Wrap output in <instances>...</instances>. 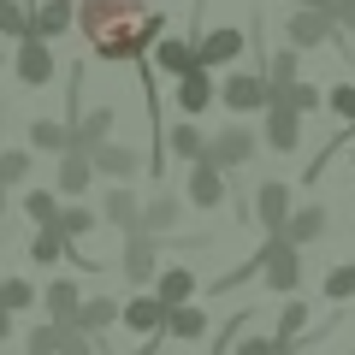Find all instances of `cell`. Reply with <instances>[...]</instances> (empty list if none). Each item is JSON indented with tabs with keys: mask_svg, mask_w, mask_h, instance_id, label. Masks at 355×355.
Returning <instances> with one entry per match:
<instances>
[{
	"mask_svg": "<svg viewBox=\"0 0 355 355\" xmlns=\"http://www.w3.org/2000/svg\"><path fill=\"white\" fill-rule=\"evenodd\" d=\"M261 284L272 296H296V284H302V249H291L284 237H266V249H261Z\"/></svg>",
	"mask_w": 355,
	"mask_h": 355,
	"instance_id": "cell-4",
	"label": "cell"
},
{
	"mask_svg": "<svg viewBox=\"0 0 355 355\" xmlns=\"http://www.w3.org/2000/svg\"><path fill=\"white\" fill-rule=\"evenodd\" d=\"M0 291H6V272H0Z\"/></svg>",
	"mask_w": 355,
	"mask_h": 355,
	"instance_id": "cell-48",
	"label": "cell"
},
{
	"mask_svg": "<svg viewBox=\"0 0 355 355\" xmlns=\"http://www.w3.org/2000/svg\"><path fill=\"white\" fill-rule=\"evenodd\" d=\"M119 326L137 331V349H130V355H154V349H160V331H166V308L154 302L148 291H137L130 302H119Z\"/></svg>",
	"mask_w": 355,
	"mask_h": 355,
	"instance_id": "cell-3",
	"label": "cell"
},
{
	"mask_svg": "<svg viewBox=\"0 0 355 355\" xmlns=\"http://www.w3.org/2000/svg\"><path fill=\"white\" fill-rule=\"evenodd\" d=\"M77 302H83V291H77V279H48V291H42V314H48L53 326H71Z\"/></svg>",
	"mask_w": 355,
	"mask_h": 355,
	"instance_id": "cell-27",
	"label": "cell"
},
{
	"mask_svg": "<svg viewBox=\"0 0 355 355\" xmlns=\"http://www.w3.org/2000/svg\"><path fill=\"white\" fill-rule=\"evenodd\" d=\"M65 249H71V243H65L53 225H42L36 237H30V261H36V266H60V261H65Z\"/></svg>",
	"mask_w": 355,
	"mask_h": 355,
	"instance_id": "cell-31",
	"label": "cell"
},
{
	"mask_svg": "<svg viewBox=\"0 0 355 355\" xmlns=\"http://www.w3.org/2000/svg\"><path fill=\"white\" fill-rule=\"evenodd\" d=\"M53 231H60L65 243H83L89 231H101V219H95V207L71 202V207H60V219H53Z\"/></svg>",
	"mask_w": 355,
	"mask_h": 355,
	"instance_id": "cell-29",
	"label": "cell"
},
{
	"mask_svg": "<svg viewBox=\"0 0 355 355\" xmlns=\"http://www.w3.org/2000/svg\"><path fill=\"white\" fill-rule=\"evenodd\" d=\"M320 291H326V302H349V296H355V261L331 266V272H326V284H320Z\"/></svg>",
	"mask_w": 355,
	"mask_h": 355,
	"instance_id": "cell-37",
	"label": "cell"
},
{
	"mask_svg": "<svg viewBox=\"0 0 355 355\" xmlns=\"http://www.w3.org/2000/svg\"><path fill=\"white\" fill-rule=\"evenodd\" d=\"M148 296H154L160 308L196 302V272H190V266H160V272H154V284H148Z\"/></svg>",
	"mask_w": 355,
	"mask_h": 355,
	"instance_id": "cell-22",
	"label": "cell"
},
{
	"mask_svg": "<svg viewBox=\"0 0 355 355\" xmlns=\"http://www.w3.org/2000/svg\"><path fill=\"white\" fill-rule=\"evenodd\" d=\"M113 125H119V113H113V107H83V113H77V119H65V130H71V148L77 154H95V148H101V142H113Z\"/></svg>",
	"mask_w": 355,
	"mask_h": 355,
	"instance_id": "cell-10",
	"label": "cell"
},
{
	"mask_svg": "<svg viewBox=\"0 0 355 355\" xmlns=\"http://www.w3.org/2000/svg\"><path fill=\"white\" fill-rule=\"evenodd\" d=\"M12 77L24 89H48L53 83V48H48V42H36V36H24L12 48Z\"/></svg>",
	"mask_w": 355,
	"mask_h": 355,
	"instance_id": "cell-13",
	"label": "cell"
},
{
	"mask_svg": "<svg viewBox=\"0 0 355 355\" xmlns=\"http://www.w3.org/2000/svg\"><path fill=\"white\" fill-rule=\"evenodd\" d=\"M89 166H95V178H107V184H130V178L142 172V154L130 148V142H101V148L89 154Z\"/></svg>",
	"mask_w": 355,
	"mask_h": 355,
	"instance_id": "cell-15",
	"label": "cell"
},
{
	"mask_svg": "<svg viewBox=\"0 0 355 355\" xmlns=\"http://www.w3.org/2000/svg\"><path fill=\"white\" fill-rule=\"evenodd\" d=\"M349 166H355V137H349Z\"/></svg>",
	"mask_w": 355,
	"mask_h": 355,
	"instance_id": "cell-46",
	"label": "cell"
},
{
	"mask_svg": "<svg viewBox=\"0 0 355 355\" xmlns=\"http://www.w3.org/2000/svg\"><path fill=\"white\" fill-rule=\"evenodd\" d=\"M77 30H83L95 60H148V48L166 36V18L148 12V0H77Z\"/></svg>",
	"mask_w": 355,
	"mask_h": 355,
	"instance_id": "cell-1",
	"label": "cell"
},
{
	"mask_svg": "<svg viewBox=\"0 0 355 355\" xmlns=\"http://www.w3.org/2000/svg\"><path fill=\"white\" fill-rule=\"evenodd\" d=\"M60 207H65V202H60L53 190H24V219H30L36 231L53 225V219H60Z\"/></svg>",
	"mask_w": 355,
	"mask_h": 355,
	"instance_id": "cell-33",
	"label": "cell"
},
{
	"mask_svg": "<svg viewBox=\"0 0 355 355\" xmlns=\"http://www.w3.org/2000/svg\"><path fill=\"white\" fill-rule=\"evenodd\" d=\"M53 190L65 196V202H83L89 190H95V166H89V154L65 148L60 154V172H53Z\"/></svg>",
	"mask_w": 355,
	"mask_h": 355,
	"instance_id": "cell-20",
	"label": "cell"
},
{
	"mask_svg": "<svg viewBox=\"0 0 355 355\" xmlns=\"http://www.w3.org/2000/svg\"><path fill=\"white\" fill-rule=\"evenodd\" d=\"M184 202H190L196 214H214V207H225V202H231L225 172H214L207 160H196V166H190V178H184Z\"/></svg>",
	"mask_w": 355,
	"mask_h": 355,
	"instance_id": "cell-9",
	"label": "cell"
},
{
	"mask_svg": "<svg viewBox=\"0 0 355 355\" xmlns=\"http://www.w3.org/2000/svg\"><path fill=\"white\" fill-rule=\"evenodd\" d=\"M71 24H77V0H36V6H30V36L48 42V48H53Z\"/></svg>",
	"mask_w": 355,
	"mask_h": 355,
	"instance_id": "cell-14",
	"label": "cell"
},
{
	"mask_svg": "<svg viewBox=\"0 0 355 355\" xmlns=\"http://www.w3.org/2000/svg\"><path fill=\"white\" fill-rule=\"evenodd\" d=\"M71 326H53V320H42V326H30L24 331V355H60V338Z\"/></svg>",
	"mask_w": 355,
	"mask_h": 355,
	"instance_id": "cell-35",
	"label": "cell"
},
{
	"mask_svg": "<svg viewBox=\"0 0 355 355\" xmlns=\"http://www.w3.org/2000/svg\"><path fill=\"white\" fill-rule=\"evenodd\" d=\"M284 107H291V113H320V107H326V95H320L314 83H302V77H296L291 95H284Z\"/></svg>",
	"mask_w": 355,
	"mask_h": 355,
	"instance_id": "cell-40",
	"label": "cell"
},
{
	"mask_svg": "<svg viewBox=\"0 0 355 355\" xmlns=\"http://www.w3.org/2000/svg\"><path fill=\"white\" fill-rule=\"evenodd\" d=\"M291 12H331V0H291Z\"/></svg>",
	"mask_w": 355,
	"mask_h": 355,
	"instance_id": "cell-43",
	"label": "cell"
},
{
	"mask_svg": "<svg viewBox=\"0 0 355 355\" xmlns=\"http://www.w3.org/2000/svg\"><path fill=\"white\" fill-rule=\"evenodd\" d=\"M214 95H219V83H214V71H202V65H190V71L172 83V101H178V113L184 119H196L202 125V113L214 107Z\"/></svg>",
	"mask_w": 355,
	"mask_h": 355,
	"instance_id": "cell-12",
	"label": "cell"
},
{
	"mask_svg": "<svg viewBox=\"0 0 355 355\" xmlns=\"http://www.w3.org/2000/svg\"><path fill=\"white\" fill-rule=\"evenodd\" d=\"M243 48H249V36L237 24H214L196 36V65L202 71H231V65H243Z\"/></svg>",
	"mask_w": 355,
	"mask_h": 355,
	"instance_id": "cell-5",
	"label": "cell"
},
{
	"mask_svg": "<svg viewBox=\"0 0 355 355\" xmlns=\"http://www.w3.org/2000/svg\"><path fill=\"white\" fill-rule=\"evenodd\" d=\"M160 148L172 154V160L196 166V160H202V148H207V130L196 125V119H178V125H166V130H160Z\"/></svg>",
	"mask_w": 355,
	"mask_h": 355,
	"instance_id": "cell-24",
	"label": "cell"
},
{
	"mask_svg": "<svg viewBox=\"0 0 355 355\" xmlns=\"http://www.w3.org/2000/svg\"><path fill=\"white\" fill-rule=\"evenodd\" d=\"M296 77H302L296 48H272V60H266V71H261V83H266V107H284V95H291Z\"/></svg>",
	"mask_w": 355,
	"mask_h": 355,
	"instance_id": "cell-23",
	"label": "cell"
},
{
	"mask_svg": "<svg viewBox=\"0 0 355 355\" xmlns=\"http://www.w3.org/2000/svg\"><path fill=\"white\" fill-rule=\"evenodd\" d=\"M231 355H284V349L272 343V331H237L231 338Z\"/></svg>",
	"mask_w": 355,
	"mask_h": 355,
	"instance_id": "cell-39",
	"label": "cell"
},
{
	"mask_svg": "<svg viewBox=\"0 0 355 355\" xmlns=\"http://www.w3.org/2000/svg\"><path fill=\"white\" fill-rule=\"evenodd\" d=\"M266 125H261V142L272 154H296L302 148V113H291V107H266Z\"/></svg>",
	"mask_w": 355,
	"mask_h": 355,
	"instance_id": "cell-16",
	"label": "cell"
},
{
	"mask_svg": "<svg viewBox=\"0 0 355 355\" xmlns=\"http://www.w3.org/2000/svg\"><path fill=\"white\" fill-rule=\"evenodd\" d=\"M0 71H6V48H0Z\"/></svg>",
	"mask_w": 355,
	"mask_h": 355,
	"instance_id": "cell-47",
	"label": "cell"
},
{
	"mask_svg": "<svg viewBox=\"0 0 355 355\" xmlns=\"http://www.w3.org/2000/svg\"><path fill=\"white\" fill-rule=\"evenodd\" d=\"M331 24L338 36H355V0H331Z\"/></svg>",
	"mask_w": 355,
	"mask_h": 355,
	"instance_id": "cell-41",
	"label": "cell"
},
{
	"mask_svg": "<svg viewBox=\"0 0 355 355\" xmlns=\"http://www.w3.org/2000/svg\"><path fill=\"white\" fill-rule=\"evenodd\" d=\"M225 113H237V119H249V113H266V83H261V71H243V65H231L225 77H219V95H214Z\"/></svg>",
	"mask_w": 355,
	"mask_h": 355,
	"instance_id": "cell-6",
	"label": "cell"
},
{
	"mask_svg": "<svg viewBox=\"0 0 355 355\" xmlns=\"http://www.w3.org/2000/svg\"><path fill=\"white\" fill-rule=\"evenodd\" d=\"M207 326H214V320H207V308H202V302H184V308H166V331H160V338L202 343V338H207Z\"/></svg>",
	"mask_w": 355,
	"mask_h": 355,
	"instance_id": "cell-26",
	"label": "cell"
},
{
	"mask_svg": "<svg viewBox=\"0 0 355 355\" xmlns=\"http://www.w3.org/2000/svg\"><path fill=\"white\" fill-rule=\"evenodd\" d=\"M284 355H302V349H284Z\"/></svg>",
	"mask_w": 355,
	"mask_h": 355,
	"instance_id": "cell-49",
	"label": "cell"
},
{
	"mask_svg": "<svg viewBox=\"0 0 355 355\" xmlns=\"http://www.w3.org/2000/svg\"><path fill=\"white\" fill-rule=\"evenodd\" d=\"M30 36V6L24 0H0V42H24Z\"/></svg>",
	"mask_w": 355,
	"mask_h": 355,
	"instance_id": "cell-34",
	"label": "cell"
},
{
	"mask_svg": "<svg viewBox=\"0 0 355 355\" xmlns=\"http://www.w3.org/2000/svg\"><path fill=\"white\" fill-rule=\"evenodd\" d=\"M331 231V214L320 202H302V207H291V219H284V243L291 249H308V243H320Z\"/></svg>",
	"mask_w": 355,
	"mask_h": 355,
	"instance_id": "cell-19",
	"label": "cell"
},
{
	"mask_svg": "<svg viewBox=\"0 0 355 355\" xmlns=\"http://www.w3.org/2000/svg\"><path fill=\"white\" fill-rule=\"evenodd\" d=\"M302 331H308V302H302V296H284V314H279V331H272V343H279V349H291Z\"/></svg>",
	"mask_w": 355,
	"mask_h": 355,
	"instance_id": "cell-30",
	"label": "cell"
},
{
	"mask_svg": "<svg viewBox=\"0 0 355 355\" xmlns=\"http://www.w3.org/2000/svg\"><path fill=\"white\" fill-rule=\"evenodd\" d=\"M0 219H6V190H0Z\"/></svg>",
	"mask_w": 355,
	"mask_h": 355,
	"instance_id": "cell-45",
	"label": "cell"
},
{
	"mask_svg": "<svg viewBox=\"0 0 355 355\" xmlns=\"http://www.w3.org/2000/svg\"><path fill=\"white\" fill-rule=\"evenodd\" d=\"M184 219V196H172V190H154L148 202H142V214H137V231H148L154 243L166 237V231Z\"/></svg>",
	"mask_w": 355,
	"mask_h": 355,
	"instance_id": "cell-17",
	"label": "cell"
},
{
	"mask_svg": "<svg viewBox=\"0 0 355 355\" xmlns=\"http://www.w3.org/2000/svg\"><path fill=\"white\" fill-rule=\"evenodd\" d=\"M12 326H18V314H6V308H0V343L12 338Z\"/></svg>",
	"mask_w": 355,
	"mask_h": 355,
	"instance_id": "cell-44",
	"label": "cell"
},
{
	"mask_svg": "<svg viewBox=\"0 0 355 355\" xmlns=\"http://www.w3.org/2000/svg\"><path fill=\"white\" fill-rule=\"evenodd\" d=\"M137 214H142V196L130 190V184H107V196H101V225H113V231H137Z\"/></svg>",
	"mask_w": 355,
	"mask_h": 355,
	"instance_id": "cell-21",
	"label": "cell"
},
{
	"mask_svg": "<svg viewBox=\"0 0 355 355\" xmlns=\"http://www.w3.org/2000/svg\"><path fill=\"white\" fill-rule=\"evenodd\" d=\"M42 302V291L30 279H6V291H0V308H6V314H24V308H36Z\"/></svg>",
	"mask_w": 355,
	"mask_h": 355,
	"instance_id": "cell-36",
	"label": "cell"
},
{
	"mask_svg": "<svg viewBox=\"0 0 355 355\" xmlns=\"http://www.w3.org/2000/svg\"><path fill=\"white\" fill-rule=\"evenodd\" d=\"M326 42L349 48V42L338 36V24H331V12H291V18H284V48L308 53V48H326Z\"/></svg>",
	"mask_w": 355,
	"mask_h": 355,
	"instance_id": "cell-8",
	"label": "cell"
},
{
	"mask_svg": "<svg viewBox=\"0 0 355 355\" xmlns=\"http://www.w3.org/2000/svg\"><path fill=\"white\" fill-rule=\"evenodd\" d=\"M107 326H119V302L113 296H83L71 314V331H83V338H107Z\"/></svg>",
	"mask_w": 355,
	"mask_h": 355,
	"instance_id": "cell-25",
	"label": "cell"
},
{
	"mask_svg": "<svg viewBox=\"0 0 355 355\" xmlns=\"http://www.w3.org/2000/svg\"><path fill=\"white\" fill-rule=\"evenodd\" d=\"M148 53H154L148 71H160V77H172V83H178V77L196 65V36H160Z\"/></svg>",
	"mask_w": 355,
	"mask_h": 355,
	"instance_id": "cell-18",
	"label": "cell"
},
{
	"mask_svg": "<svg viewBox=\"0 0 355 355\" xmlns=\"http://www.w3.org/2000/svg\"><path fill=\"white\" fill-rule=\"evenodd\" d=\"M154 272H160V243L148 231H125V284L130 291H148Z\"/></svg>",
	"mask_w": 355,
	"mask_h": 355,
	"instance_id": "cell-11",
	"label": "cell"
},
{
	"mask_svg": "<svg viewBox=\"0 0 355 355\" xmlns=\"http://www.w3.org/2000/svg\"><path fill=\"white\" fill-rule=\"evenodd\" d=\"M326 107H331V119H338L343 130H355V83H331Z\"/></svg>",
	"mask_w": 355,
	"mask_h": 355,
	"instance_id": "cell-38",
	"label": "cell"
},
{
	"mask_svg": "<svg viewBox=\"0 0 355 355\" xmlns=\"http://www.w3.org/2000/svg\"><path fill=\"white\" fill-rule=\"evenodd\" d=\"M30 166H36V154H30V148H0V190L30 184Z\"/></svg>",
	"mask_w": 355,
	"mask_h": 355,
	"instance_id": "cell-32",
	"label": "cell"
},
{
	"mask_svg": "<svg viewBox=\"0 0 355 355\" xmlns=\"http://www.w3.org/2000/svg\"><path fill=\"white\" fill-rule=\"evenodd\" d=\"M24 137H30V154H53V160L71 148V130H65V119H30Z\"/></svg>",
	"mask_w": 355,
	"mask_h": 355,
	"instance_id": "cell-28",
	"label": "cell"
},
{
	"mask_svg": "<svg viewBox=\"0 0 355 355\" xmlns=\"http://www.w3.org/2000/svg\"><path fill=\"white\" fill-rule=\"evenodd\" d=\"M60 355H95V338H83V331H65V338H60Z\"/></svg>",
	"mask_w": 355,
	"mask_h": 355,
	"instance_id": "cell-42",
	"label": "cell"
},
{
	"mask_svg": "<svg viewBox=\"0 0 355 355\" xmlns=\"http://www.w3.org/2000/svg\"><path fill=\"white\" fill-rule=\"evenodd\" d=\"M254 148H261V142H254V130L249 125H225V130H207V148H202V160L214 166V172H243V166L254 160Z\"/></svg>",
	"mask_w": 355,
	"mask_h": 355,
	"instance_id": "cell-2",
	"label": "cell"
},
{
	"mask_svg": "<svg viewBox=\"0 0 355 355\" xmlns=\"http://www.w3.org/2000/svg\"><path fill=\"white\" fill-rule=\"evenodd\" d=\"M249 214H254V225H261L266 237H284V219H291V184H284V178H261L254 196H249Z\"/></svg>",
	"mask_w": 355,
	"mask_h": 355,
	"instance_id": "cell-7",
	"label": "cell"
}]
</instances>
